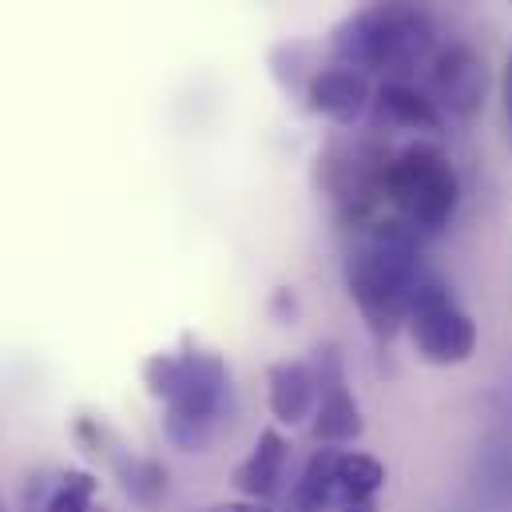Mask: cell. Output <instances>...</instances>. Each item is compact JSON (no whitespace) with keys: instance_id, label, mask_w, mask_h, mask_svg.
I'll return each mask as SVG.
<instances>
[{"instance_id":"obj_14","label":"cell","mask_w":512,"mask_h":512,"mask_svg":"<svg viewBox=\"0 0 512 512\" xmlns=\"http://www.w3.org/2000/svg\"><path fill=\"white\" fill-rule=\"evenodd\" d=\"M266 405L274 413V421L282 425H302L314 417L318 405V374L314 362H274L266 370Z\"/></svg>"},{"instance_id":"obj_15","label":"cell","mask_w":512,"mask_h":512,"mask_svg":"<svg viewBox=\"0 0 512 512\" xmlns=\"http://www.w3.org/2000/svg\"><path fill=\"white\" fill-rule=\"evenodd\" d=\"M32 512H108L100 505V477L88 469L56 473V481H44L36 489Z\"/></svg>"},{"instance_id":"obj_3","label":"cell","mask_w":512,"mask_h":512,"mask_svg":"<svg viewBox=\"0 0 512 512\" xmlns=\"http://www.w3.org/2000/svg\"><path fill=\"white\" fill-rule=\"evenodd\" d=\"M437 48L441 36L433 16L421 4H405V0L370 4L346 16L330 32V60L385 80H413L417 72L429 68Z\"/></svg>"},{"instance_id":"obj_1","label":"cell","mask_w":512,"mask_h":512,"mask_svg":"<svg viewBox=\"0 0 512 512\" xmlns=\"http://www.w3.org/2000/svg\"><path fill=\"white\" fill-rule=\"evenodd\" d=\"M143 385L163 405V437L179 453H203L235 417V382L219 350L183 338L143 362Z\"/></svg>"},{"instance_id":"obj_7","label":"cell","mask_w":512,"mask_h":512,"mask_svg":"<svg viewBox=\"0 0 512 512\" xmlns=\"http://www.w3.org/2000/svg\"><path fill=\"white\" fill-rule=\"evenodd\" d=\"M405 330L425 366L449 370V366H465L477 354V322L437 274L421 278V286L409 302Z\"/></svg>"},{"instance_id":"obj_18","label":"cell","mask_w":512,"mask_h":512,"mask_svg":"<svg viewBox=\"0 0 512 512\" xmlns=\"http://www.w3.org/2000/svg\"><path fill=\"white\" fill-rule=\"evenodd\" d=\"M338 512H378V501H354V505H346Z\"/></svg>"},{"instance_id":"obj_2","label":"cell","mask_w":512,"mask_h":512,"mask_svg":"<svg viewBox=\"0 0 512 512\" xmlns=\"http://www.w3.org/2000/svg\"><path fill=\"white\" fill-rule=\"evenodd\" d=\"M342 278H346V294L358 306L366 330L378 342H393L405 330L409 302L425 278L421 239L405 231L393 215L370 219L346 231Z\"/></svg>"},{"instance_id":"obj_17","label":"cell","mask_w":512,"mask_h":512,"mask_svg":"<svg viewBox=\"0 0 512 512\" xmlns=\"http://www.w3.org/2000/svg\"><path fill=\"white\" fill-rule=\"evenodd\" d=\"M207 512H274V509L255 505V501H239V505H215V509H207Z\"/></svg>"},{"instance_id":"obj_4","label":"cell","mask_w":512,"mask_h":512,"mask_svg":"<svg viewBox=\"0 0 512 512\" xmlns=\"http://www.w3.org/2000/svg\"><path fill=\"white\" fill-rule=\"evenodd\" d=\"M385 207L421 243L445 235L461 207V175H457L453 159L429 139H413V143L389 151Z\"/></svg>"},{"instance_id":"obj_5","label":"cell","mask_w":512,"mask_h":512,"mask_svg":"<svg viewBox=\"0 0 512 512\" xmlns=\"http://www.w3.org/2000/svg\"><path fill=\"white\" fill-rule=\"evenodd\" d=\"M385 151L378 139H330L318 151V191L334 207L342 231L389 215L385 207Z\"/></svg>"},{"instance_id":"obj_9","label":"cell","mask_w":512,"mask_h":512,"mask_svg":"<svg viewBox=\"0 0 512 512\" xmlns=\"http://www.w3.org/2000/svg\"><path fill=\"white\" fill-rule=\"evenodd\" d=\"M425 92L445 112V120H461V124L473 120L485 108V96H489V64H485V56L465 40L441 44L433 52L429 68H425Z\"/></svg>"},{"instance_id":"obj_10","label":"cell","mask_w":512,"mask_h":512,"mask_svg":"<svg viewBox=\"0 0 512 512\" xmlns=\"http://www.w3.org/2000/svg\"><path fill=\"white\" fill-rule=\"evenodd\" d=\"M314 374H318V405H314V417H310V433L314 441L322 445H350L362 437L366 421H362V405L350 389L346 378V358L334 342L318 346L314 350Z\"/></svg>"},{"instance_id":"obj_8","label":"cell","mask_w":512,"mask_h":512,"mask_svg":"<svg viewBox=\"0 0 512 512\" xmlns=\"http://www.w3.org/2000/svg\"><path fill=\"white\" fill-rule=\"evenodd\" d=\"M72 433H76V441L84 445V453H92L96 461H104V465L116 473L120 489L128 493V501H135L139 509H155V505L167 497V469H163L155 457L135 453L104 417L80 413L76 425H72Z\"/></svg>"},{"instance_id":"obj_16","label":"cell","mask_w":512,"mask_h":512,"mask_svg":"<svg viewBox=\"0 0 512 512\" xmlns=\"http://www.w3.org/2000/svg\"><path fill=\"white\" fill-rule=\"evenodd\" d=\"M501 100H505V120L512 128V52H509V64H505V76H501Z\"/></svg>"},{"instance_id":"obj_13","label":"cell","mask_w":512,"mask_h":512,"mask_svg":"<svg viewBox=\"0 0 512 512\" xmlns=\"http://www.w3.org/2000/svg\"><path fill=\"white\" fill-rule=\"evenodd\" d=\"M286 465H290V441L278 429H262L255 441V449L239 461L235 469V489L255 501V505H270L282 493L286 481Z\"/></svg>"},{"instance_id":"obj_6","label":"cell","mask_w":512,"mask_h":512,"mask_svg":"<svg viewBox=\"0 0 512 512\" xmlns=\"http://www.w3.org/2000/svg\"><path fill=\"white\" fill-rule=\"evenodd\" d=\"M385 489V465L362 449H342V445H322L310 453L302 465L294 489H290V509L294 512H326L346 509L354 501H378Z\"/></svg>"},{"instance_id":"obj_12","label":"cell","mask_w":512,"mask_h":512,"mask_svg":"<svg viewBox=\"0 0 512 512\" xmlns=\"http://www.w3.org/2000/svg\"><path fill=\"white\" fill-rule=\"evenodd\" d=\"M370 120L378 131H409V135H441L449 124L445 112L433 104V96L413 80H385L374 92Z\"/></svg>"},{"instance_id":"obj_19","label":"cell","mask_w":512,"mask_h":512,"mask_svg":"<svg viewBox=\"0 0 512 512\" xmlns=\"http://www.w3.org/2000/svg\"><path fill=\"white\" fill-rule=\"evenodd\" d=\"M509 4H512V0H509Z\"/></svg>"},{"instance_id":"obj_11","label":"cell","mask_w":512,"mask_h":512,"mask_svg":"<svg viewBox=\"0 0 512 512\" xmlns=\"http://www.w3.org/2000/svg\"><path fill=\"white\" fill-rule=\"evenodd\" d=\"M302 100H306V108H310L314 116H322V120H330V124H342V128H354L358 120L370 116L374 84H370L366 72H358V68H350V64H338V60H326V64L310 76Z\"/></svg>"}]
</instances>
